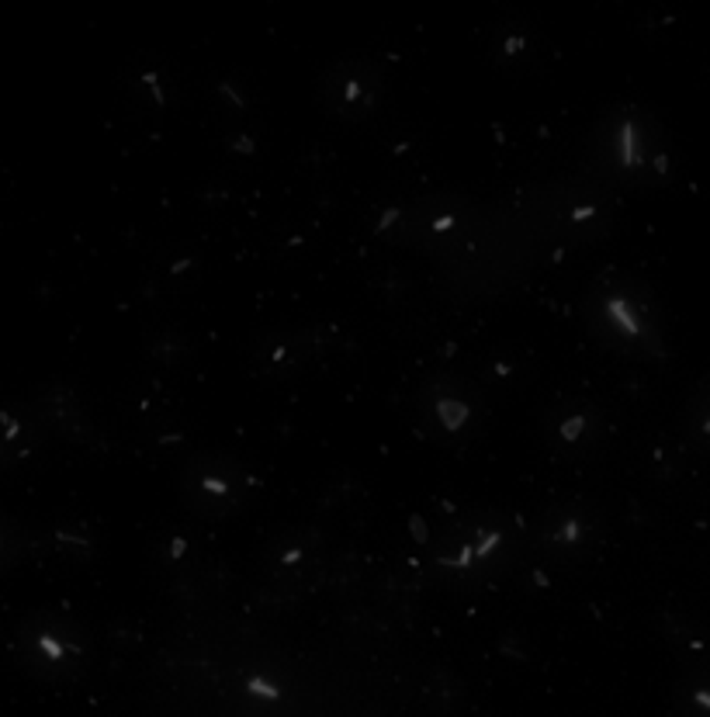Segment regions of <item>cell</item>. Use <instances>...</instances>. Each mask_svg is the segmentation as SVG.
I'll return each mask as SVG.
<instances>
[{"instance_id": "6da1fadb", "label": "cell", "mask_w": 710, "mask_h": 717, "mask_svg": "<svg viewBox=\"0 0 710 717\" xmlns=\"http://www.w3.org/2000/svg\"><path fill=\"white\" fill-rule=\"evenodd\" d=\"M582 323L603 350L620 357L651 361L665 347L655 295L644 281L624 271H606L589 285L582 298Z\"/></svg>"}, {"instance_id": "7a4b0ae2", "label": "cell", "mask_w": 710, "mask_h": 717, "mask_svg": "<svg viewBox=\"0 0 710 717\" xmlns=\"http://www.w3.org/2000/svg\"><path fill=\"white\" fill-rule=\"evenodd\" d=\"M593 163L606 180L627 187H651L669 173V149L662 128L637 104H617L603 111L593 128Z\"/></svg>"}, {"instance_id": "3957f363", "label": "cell", "mask_w": 710, "mask_h": 717, "mask_svg": "<svg viewBox=\"0 0 710 717\" xmlns=\"http://www.w3.org/2000/svg\"><path fill=\"white\" fill-rule=\"evenodd\" d=\"M517 555V530L499 513H468L447 524L433 548V572L447 582H486L510 568Z\"/></svg>"}, {"instance_id": "277c9868", "label": "cell", "mask_w": 710, "mask_h": 717, "mask_svg": "<svg viewBox=\"0 0 710 717\" xmlns=\"http://www.w3.org/2000/svg\"><path fill=\"white\" fill-rule=\"evenodd\" d=\"M15 662L39 682H70L87 669V627L63 610H32L11 631Z\"/></svg>"}, {"instance_id": "5b68a950", "label": "cell", "mask_w": 710, "mask_h": 717, "mask_svg": "<svg viewBox=\"0 0 710 717\" xmlns=\"http://www.w3.org/2000/svg\"><path fill=\"white\" fill-rule=\"evenodd\" d=\"M253 489L257 478L247 461L218 450L194 454L177 475V496L198 520H229L253 499Z\"/></svg>"}, {"instance_id": "8992f818", "label": "cell", "mask_w": 710, "mask_h": 717, "mask_svg": "<svg viewBox=\"0 0 710 717\" xmlns=\"http://www.w3.org/2000/svg\"><path fill=\"white\" fill-rule=\"evenodd\" d=\"M482 416L486 409H482L479 392L454 374L430 378L416 392V419L423 433L436 443H447V447L471 443L482 430Z\"/></svg>"}, {"instance_id": "52a82bcc", "label": "cell", "mask_w": 710, "mask_h": 717, "mask_svg": "<svg viewBox=\"0 0 710 717\" xmlns=\"http://www.w3.org/2000/svg\"><path fill=\"white\" fill-rule=\"evenodd\" d=\"M610 440V416L589 395H562L541 416V443L551 457L589 461Z\"/></svg>"}, {"instance_id": "ba28073f", "label": "cell", "mask_w": 710, "mask_h": 717, "mask_svg": "<svg viewBox=\"0 0 710 717\" xmlns=\"http://www.w3.org/2000/svg\"><path fill=\"white\" fill-rule=\"evenodd\" d=\"M610 534V524L603 517V510H596L593 503L582 499H568L551 506L534 530V544L541 555L555 558V562H589L603 551Z\"/></svg>"}, {"instance_id": "9c48e42d", "label": "cell", "mask_w": 710, "mask_h": 717, "mask_svg": "<svg viewBox=\"0 0 710 717\" xmlns=\"http://www.w3.org/2000/svg\"><path fill=\"white\" fill-rule=\"evenodd\" d=\"M544 215L572 243H593L610 229V201L599 184L555 180L544 187Z\"/></svg>"}, {"instance_id": "30bf717a", "label": "cell", "mask_w": 710, "mask_h": 717, "mask_svg": "<svg viewBox=\"0 0 710 717\" xmlns=\"http://www.w3.org/2000/svg\"><path fill=\"white\" fill-rule=\"evenodd\" d=\"M319 101L343 122H367L385 101V77L364 59H343L326 70Z\"/></svg>"}, {"instance_id": "8fae6325", "label": "cell", "mask_w": 710, "mask_h": 717, "mask_svg": "<svg viewBox=\"0 0 710 717\" xmlns=\"http://www.w3.org/2000/svg\"><path fill=\"white\" fill-rule=\"evenodd\" d=\"M264 572L285 589L312 586L323 572V541L305 527L278 534L264 551Z\"/></svg>"}, {"instance_id": "7c38bea8", "label": "cell", "mask_w": 710, "mask_h": 717, "mask_svg": "<svg viewBox=\"0 0 710 717\" xmlns=\"http://www.w3.org/2000/svg\"><path fill=\"white\" fill-rule=\"evenodd\" d=\"M250 357H253V371L260 378L285 381L305 364V340L291 329H271L253 343Z\"/></svg>"}, {"instance_id": "4fadbf2b", "label": "cell", "mask_w": 710, "mask_h": 717, "mask_svg": "<svg viewBox=\"0 0 710 717\" xmlns=\"http://www.w3.org/2000/svg\"><path fill=\"white\" fill-rule=\"evenodd\" d=\"M655 627H658V634L669 641V648H672L675 655L700 658V655L707 651L703 631H696V627H693L682 613H675V610H658V613H655Z\"/></svg>"}, {"instance_id": "5bb4252c", "label": "cell", "mask_w": 710, "mask_h": 717, "mask_svg": "<svg viewBox=\"0 0 710 717\" xmlns=\"http://www.w3.org/2000/svg\"><path fill=\"white\" fill-rule=\"evenodd\" d=\"M672 707L679 717H710V676L682 672L672 686Z\"/></svg>"}, {"instance_id": "9a60e30c", "label": "cell", "mask_w": 710, "mask_h": 717, "mask_svg": "<svg viewBox=\"0 0 710 717\" xmlns=\"http://www.w3.org/2000/svg\"><path fill=\"white\" fill-rule=\"evenodd\" d=\"M693 433H696V440L710 443V385H707L703 399L693 405Z\"/></svg>"}]
</instances>
